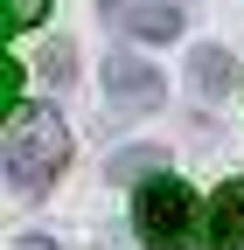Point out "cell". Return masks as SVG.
I'll return each mask as SVG.
<instances>
[{"label":"cell","mask_w":244,"mask_h":250,"mask_svg":"<svg viewBox=\"0 0 244 250\" xmlns=\"http://www.w3.org/2000/svg\"><path fill=\"white\" fill-rule=\"evenodd\" d=\"M63 160H70L63 118H56L49 104H21L14 125H7V181H14V195H21V202L49 195V181L63 174Z\"/></svg>","instance_id":"6da1fadb"},{"label":"cell","mask_w":244,"mask_h":250,"mask_svg":"<svg viewBox=\"0 0 244 250\" xmlns=\"http://www.w3.org/2000/svg\"><path fill=\"white\" fill-rule=\"evenodd\" d=\"M133 229H140V243H154V250H181L195 236V195L174 174H154L140 188V202H133Z\"/></svg>","instance_id":"7a4b0ae2"},{"label":"cell","mask_w":244,"mask_h":250,"mask_svg":"<svg viewBox=\"0 0 244 250\" xmlns=\"http://www.w3.org/2000/svg\"><path fill=\"white\" fill-rule=\"evenodd\" d=\"M161 98H168V77H161L146 56H133V49H112V56H105V104H112L119 118L161 111Z\"/></svg>","instance_id":"3957f363"},{"label":"cell","mask_w":244,"mask_h":250,"mask_svg":"<svg viewBox=\"0 0 244 250\" xmlns=\"http://www.w3.org/2000/svg\"><path fill=\"white\" fill-rule=\"evenodd\" d=\"M98 14L112 28H126L133 42H174L181 35V7L174 0H98Z\"/></svg>","instance_id":"277c9868"},{"label":"cell","mask_w":244,"mask_h":250,"mask_svg":"<svg viewBox=\"0 0 244 250\" xmlns=\"http://www.w3.org/2000/svg\"><path fill=\"white\" fill-rule=\"evenodd\" d=\"M202 250H244V181H223L217 195H209Z\"/></svg>","instance_id":"5b68a950"},{"label":"cell","mask_w":244,"mask_h":250,"mask_svg":"<svg viewBox=\"0 0 244 250\" xmlns=\"http://www.w3.org/2000/svg\"><path fill=\"white\" fill-rule=\"evenodd\" d=\"M189 90H195L202 104L230 98V90H237V62H230V49H217V42H195V49H189Z\"/></svg>","instance_id":"8992f818"},{"label":"cell","mask_w":244,"mask_h":250,"mask_svg":"<svg viewBox=\"0 0 244 250\" xmlns=\"http://www.w3.org/2000/svg\"><path fill=\"white\" fill-rule=\"evenodd\" d=\"M161 167H168L161 146H126V153H112V181H140V174H161Z\"/></svg>","instance_id":"52a82bcc"},{"label":"cell","mask_w":244,"mask_h":250,"mask_svg":"<svg viewBox=\"0 0 244 250\" xmlns=\"http://www.w3.org/2000/svg\"><path fill=\"white\" fill-rule=\"evenodd\" d=\"M42 77H49L56 90H70V77H77V49H70L63 35H56V42L42 49Z\"/></svg>","instance_id":"ba28073f"},{"label":"cell","mask_w":244,"mask_h":250,"mask_svg":"<svg viewBox=\"0 0 244 250\" xmlns=\"http://www.w3.org/2000/svg\"><path fill=\"white\" fill-rule=\"evenodd\" d=\"M49 14V0H7V28H35Z\"/></svg>","instance_id":"9c48e42d"}]
</instances>
